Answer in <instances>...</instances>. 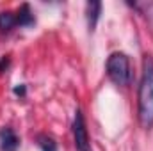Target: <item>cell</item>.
<instances>
[{"label": "cell", "instance_id": "obj_1", "mask_svg": "<svg viewBox=\"0 0 153 151\" xmlns=\"http://www.w3.org/2000/svg\"><path fill=\"white\" fill-rule=\"evenodd\" d=\"M137 114L139 123L144 130L153 128V57L150 55H144L143 59V73L137 94Z\"/></svg>", "mask_w": 153, "mask_h": 151}, {"label": "cell", "instance_id": "obj_2", "mask_svg": "<svg viewBox=\"0 0 153 151\" xmlns=\"http://www.w3.org/2000/svg\"><path fill=\"white\" fill-rule=\"evenodd\" d=\"M105 70H107V75L109 78L114 82L116 85H128L130 84V61L125 53L121 52H114L111 53V57L107 59V64H105Z\"/></svg>", "mask_w": 153, "mask_h": 151}, {"label": "cell", "instance_id": "obj_3", "mask_svg": "<svg viewBox=\"0 0 153 151\" xmlns=\"http://www.w3.org/2000/svg\"><path fill=\"white\" fill-rule=\"evenodd\" d=\"M73 141H75L76 151H91V141H89L85 119L80 109H76L75 119H73Z\"/></svg>", "mask_w": 153, "mask_h": 151}, {"label": "cell", "instance_id": "obj_4", "mask_svg": "<svg viewBox=\"0 0 153 151\" xmlns=\"http://www.w3.org/2000/svg\"><path fill=\"white\" fill-rule=\"evenodd\" d=\"M0 148L2 151H18L20 148V139L14 133L13 128H2L0 130Z\"/></svg>", "mask_w": 153, "mask_h": 151}, {"label": "cell", "instance_id": "obj_5", "mask_svg": "<svg viewBox=\"0 0 153 151\" xmlns=\"http://www.w3.org/2000/svg\"><path fill=\"white\" fill-rule=\"evenodd\" d=\"M100 13H102V2H87L85 14H87V27H89V30H94V27L98 23V18H100Z\"/></svg>", "mask_w": 153, "mask_h": 151}, {"label": "cell", "instance_id": "obj_6", "mask_svg": "<svg viewBox=\"0 0 153 151\" xmlns=\"http://www.w3.org/2000/svg\"><path fill=\"white\" fill-rule=\"evenodd\" d=\"M34 21H36V18H34V14L30 11L29 4H23L18 9V13H16V25H20V27H30V25H34Z\"/></svg>", "mask_w": 153, "mask_h": 151}, {"label": "cell", "instance_id": "obj_7", "mask_svg": "<svg viewBox=\"0 0 153 151\" xmlns=\"http://www.w3.org/2000/svg\"><path fill=\"white\" fill-rule=\"evenodd\" d=\"M14 25H16V14H14V13H11V11L0 13V30L7 32V30H11Z\"/></svg>", "mask_w": 153, "mask_h": 151}, {"label": "cell", "instance_id": "obj_8", "mask_svg": "<svg viewBox=\"0 0 153 151\" xmlns=\"http://www.w3.org/2000/svg\"><path fill=\"white\" fill-rule=\"evenodd\" d=\"M39 146L43 151H57V144L52 137H46V135H39Z\"/></svg>", "mask_w": 153, "mask_h": 151}, {"label": "cell", "instance_id": "obj_9", "mask_svg": "<svg viewBox=\"0 0 153 151\" xmlns=\"http://www.w3.org/2000/svg\"><path fill=\"white\" fill-rule=\"evenodd\" d=\"M14 94H18V96H25V85L22 84L20 87H14Z\"/></svg>", "mask_w": 153, "mask_h": 151}]
</instances>
